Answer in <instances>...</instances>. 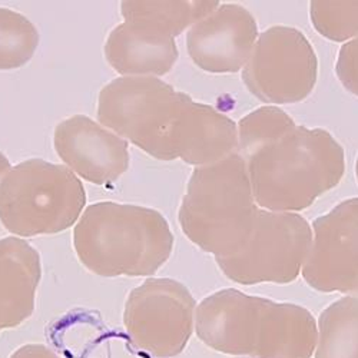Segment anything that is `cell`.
<instances>
[{
  "label": "cell",
  "instance_id": "6da1fadb",
  "mask_svg": "<svg viewBox=\"0 0 358 358\" xmlns=\"http://www.w3.org/2000/svg\"><path fill=\"white\" fill-rule=\"evenodd\" d=\"M99 124L149 157L192 166L238 152L236 124L154 76H121L98 98Z\"/></svg>",
  "mask_w": 358,
  "mask_h": 358
},
{
  "label": "cell",
  "instance_id": "ffe728a7",
  "mask_svg": "<svg viewBox=\"0 0 358 358\" xmlns=\"http://www.w3.org/2000/svg\"><path fill=\"white\" fill-rule=\"evenodd\" d=\"M310 20L315 31L331 42L358 38V2H311Z\"/></svg>",
  "mask_w": 358,
  "mask_h": 358
},
{
  "label": "cell",
  "instance_id": "7a4b0ae2",
  "mask_svg": "<svg viewBox=\"0 0 358 358\" xmlns=\"http://www.w3.org/2000/svg\"><path fill=\"white\" fill-rule=\"evenodd\" d=\"M261 210L300 213L336 188L345 171L344 148L325 129L296 125L245 159Z\"/></svg>",
  "mask_w": 358,
  "mask_h": 358
},
{
  "label": "cell",
  "instance_id": "7402d4cb",
  "mask_svg": "<svg viewBox=\"0 0 358 358\" xmlns=\"http://www.w3.org/2000/svg\"><path fill=\"white\" fill-rule=\"evenodd\" d=\"M10 358H59L52 350L42 344H27L16 350Z\"/></svg>",
  "mask_w": 358,
  "mask_h": 358
},
{
  "label": "cell",
  "instance_id": "30bf717a",
  "mask_svg": "<svg viewBox=\"0 0 358 358\" xmlns=\"http://www.w3.org/2000/svg\"><path fill=\"white\" fill-rule=\"evenodd\" d=\"M259 36L255 17L240 5H221L187 34V49L192 62L215 75L241 72Z\"/></svg>",
  "mask_w": 358,
  "mask_h": 358
},
{
  "label": "cell",
  "instance_id": "52a82bcc",
  "mask_svg": "<svg viewBox=\"0 0 358 358\" xmlns=\"http://www.w3.org/2000/svg\"><path fill=\"white\" fill-rule=\"evenodd\" d=\"M241 76L248 91L264 103H298L314 91L318 57L301 31L275 24L259 34Z\"/></svg>",
  "mask_w": 358,
  "mask_h": 358
},
{
  "label": "cell",
  "instance_id": "4fadbf2b",
  "mask_svg": "<svg viewBox=\"0 0 358 358\" xmlns=\"http://www.w3.org/2000/svg\"><path fill=\"white\" fill-rule=\"evenodd\" d=\"M103 52L109 66L122 76H164L179 56L173 38L129 20L112 29Z\"/></svg>",
  "mask_w": 358,
  "mask_h": 358
},
{
  "label": "cell",
  "instance_id": "7c38bea8",
  "mask_svg": "<svg viewBox=\"0 0 358 358\" xmlns=\"http://www.w3.org/2000/svg\"><path fill=\"white\" fill-rule=\"evenodd\" d=\"M265 301L232 288L217 291L196 306L195 333L214 351L252 357Z\"/></svg>",
  "mask_w": 358,
  "mask_h": 358
},
{
  "label": "cell",
  "instance_id": "44dd1931",
  "mask_svg": "<svg viewBox=\"0 0 358 358\" xmlns=\"http://www.w3.org/2000/svg\"><path fill=\"white\" fill-rule=\"evenodd\" d=\"M336 73L347 91L358 98V38L341 46Z\"/></svg>",
  "mask_w": 358,
  "mask_h": 358
},
{
  "label": "cell",
  "instance_id": "ba28073f",
  "mask_svg": "<svg viewBox=\"0 0 358 358\" xmlns=\"http://www.w3.org/2000/svg\"><path fill=\"white\" fill-rule=\"evenodd\" d=\"M195 311L196 303L182 282L148 278L128 295L124 324L138 350L154 358H173L191 340Z\"/></svg>",
  "mask_w": 358,
  "mask_h": 358
},
{
  "label": "cell",
  "instance_id": "277c9868",
  "mask_svg": "<svg viewBox=\"0 0 358 358\" xmlns=\"http://www.w3.org/2000/svg\"><path fill=\"white\" fill-rule=\"evenodd\" d=\"M258 211L247 162L235 152L194 169L178 221L192 244L222 258L243 245Z\"/></svg>",
  "mask_w": 358,
  "mask_h": 358
},
{
  "label": "cell",
  "instance_id": "8fae6325",
  "mask_svg": "<svg viewBox=\"0 0 358 358\" xmlns=\"http://www.w3.org/2000/svg\"><path fill=\"white\" fill-rule=\"evenodd\" d=\"M53 145L65 166L95 185H112L129 168L128 142L85 115L59 124Z\"/></svg>",
  "mask_w": 358,
  "mask_h": 358
},
{
  "label": "cell",
  "instance_id": "9a60e30c",
  "mask_svg": "<svg viewBox=\"0 0 358 358\" xmlns=\"http://www.w3.org/2000/svg\"><path fill=\"white\" fill-rule=\"evenodd\" d=\"M317 320L292 303L265 301L252 358H313Z\"/></svg>",
  "mask_w": 358,
  "mask_h": 358
},
{
  "label": "cell",
  "instance_id": "2e32d148",
  "mask_svg": "<svg viewBox=\"0 0 358 358\" xmlns=\"http://www.w3.org/2000/svg\"><path fill=\"white\" fill-rule=\"evenodd\" d=\"M314 358H358V296L344 295L317 321Z\"/></svg>",
  "mask_w": 358,
  "mask_h": 358
},
{
  "label": "cell",
  "instance_id": "ac0fdd59",
  "mask_svg": "<svg viewBox=\"0 0 358 358\" xmlns=\"http://www.w3.org/2000/svg\"><path fill=\"white\" fill-rule=\"evenodd\" d=\"M39 46L36 26L24 15L0 8V71L24 66Z\"/></svg>",
  "mask_w": 358,
  "mask_h": 358
},
{
  "label": "cell",
  "instance_id": "e0dca14e",
  "mask_svg": "<svg viewBox=\"0 0 358 358\" xmlns=\"http://www.w3.org/2000/svg\"><path fill=\"white\" fill-rule=\"evenodd\" d=\"M220 6L217 0L202 2H122L124 20L136 22L157 32L176 38L214 12Z\"/></svg>",
  "mask_w": 358,
  "mask_h": 358
},
{
  "label": "cell",
  "instance_id": "5b68a950",
  "mask_svg": "<svg viewBox=\"0 0 358 358\" xmlns=\"http://www.w3.org/2000/svg\"><path fill=\"white\" fill-rule=\"evenodd\" d=\"M85 205L80 179L65 165L38 158L13 166L0 185V222L24 238L66 231Z\"/></svg>",
  "mask_w": 358,
  "mask_h": 358
},
{
  "label": "cell",
  "instance_id": "3957f363",
  "mask_svg": "<svg viewBox=\"0 0 358 358\" xmlns=\"http://www.w3.org/2000/svg\"><path fill=\"white\" fill-rule=\"evenodd\" d=\"M73 248L86 270L99 277H151L169 259L173 234L152 208L96 202L76 222Z\"/></svg>",
  "mask_w": 358,
  "mask_h": 358
},
{
  "label": "cell",
  "instance_id": "603a6c76",
  "mask_svg": "<svg viewBox=\"0 0 358 358\" xmlns=\"http://www.w3.org/2000/svg\"><path fill=\"white\" fill-rule=\"evenodd\" d=\"M10 169H12V166H10L8 157L3 152H0V185H2L3 179L6 178V175L9 173Z\"/></svg>",
  "mask_w": 358,
  "mask_h": 358
},
{
  "label": "cell",
  "instance_id": "cb8c5ba5",
  "mask_svg": "<svg viewBox=\"0 0 358 358\" xmlns=\"http://www.w3.org/2000/svg\"><path fill=\"white\" fill-rule=\"evenodd\" d=\"M355 178H357V182H358V157L355 161Z\"/></svg>",
  "mask_w": 358,
  "mask_h": 358
},
{
  "label": "cell",
  "instance_id": "5bb4252c",
  "mask_svg": "<svg viewBox=\"0 0 358 358\" xmlns=\"http://www.w3.org/2000/svg\"><path fill=\"white\" fill-rule=\"evenodd\" d=\"M42 278L39 252L22 238L0 240V331L16 328L35 311Z\"/></svg>",
  "mask_w": 358,
  "mask_h": 358
},
{
  "label": "cell",
  "instance_id": "9c48e42d",
  "mask_svg": "<svg viewBox=\"0 0 358 358\" xmlns=\"http://www.w3.org/2000/svg\"><path fill=\"white\" fill-rule=\"evenodd\" d=\"M301 275L314 289L358 296V198L340 202L314 220Z\"/></svg>",
  "mask_w": 358,
  "mask_h": 358
},
{
  "label": "cell",
  "instance_id": "d6986e66",
  "mask_svg": "<svg viewBox=\"0 0 358 358\" xmlns=\"http://www.w3.org/2000/svg\"><path fill=\"white\" fill-rule=\"evenodd\" d=\"M295 127L294 119L281 108L261 106L243 116L236 124L238 154L247 159L258 149L281 138Z\"/></svg>",
  "mask_w": 358,
  "mask_h": 358
},
{
  "label": "cell",
  "instance_id": "8992f818",
  "mask_svg": "<svg viewBox=\"0 0 358 358\" xmlns=\"http://www.w3.org/2000/svg\"><path fill=\"white\" fill-rule=\"evenodd\" d=\"M311 240V224L303 215L259 208L243 245L215 261L224 275L236 284H289L303 271Z\"/></svg>",
  "mask_w": 358,
  "mask_h": 358
}]
</instances>
